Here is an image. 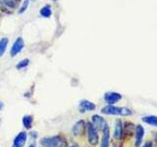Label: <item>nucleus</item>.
Here are the masks:
<instances>
[{"label":"nucleus","mask_w":157,"mask_h":147,"mask_svg":"<svg viewBox=\"0 0 157 147\" xmlns=\"http://www.w3.org/2000/svg\"><path fill=\"white\" fill-rule=\"evenodd\" d=\"M102 114L105 115H119V116H130L132 115V111L126 107H116L113 105H108L101 110Z\"/></svg>","instance_id":"f257e3e1"},{"label":"nucleus","mask_w":157,"mask_h":147,"mask_svg":"<svg viewBox=\"0 0 157 147\" xmlns=\"http://www.w3.org/2000/svg\"><path fill=\"white\" fill-rule=\"evenodd\" d=\"M40 143L44 147H63L65 144V140L61 135H54L42 138Z\"/></svg>","instance_id":"f03ea898"},{"label":"nucleus","mask_w":157,"mask_h":147,"mask_svg":"<svg viewBox=\"0 0 157 147\" xmlns=\"http://www.w3.org/2000/svg\"><path fill=\"white\" fill-rule=\"evenodd\" d=\"M86 126V130H87V138H88L90 144L96 145L98 143V140H99L97 130L95 129V126H93L91 123H87Z\"/></svg>","instance_id":"7ed1b4c3"},{"label":"nucleus","mask_w":157,"mask_h":147,"mask_svg":"<svg viewBox=\"0 0 157 147\" xmlns=\"http://www.w3.org/2000/svg\"><path fill=\"white\" fill-rule=\"evenodd\" d=\"M24 45H25V44H24L23 38L22 37H18L16 40H15V42L13 43L11 49H10V55H11V57L17 56L18 54L23 50Z\"/></svg>","instance_id":"20e7f679"},{"label":"nucleus","mask_w":157,"mask_h":147,"mask_svg":"<svg viewBox=\"0 0 157 147\" xmlns=\"http://www.w3.org/2000/svg\"><path fill=\"white\" fill-rule=\"evenodd\" d=\"M121 99H122V95L118 92L110 91V92H106L104 94V100L107 104H109V105L115 104V103L120 101Z\"/></svg>","instance_id":"39448f33"},{"label":"nucleus","mask_w":157,"mask_h":147,"mask_svg":"<svg viewBox=\"0 0 157 147\" xmlns=\"http://www.w3.org/2000/svg\"><path fill=\"white\" fill-rule=\"evenodd\" d=\"M92 125L95 126L96 130H105L106 127H108V124L106 123V121L103 119L102 117L98 115L92 116Z\"/></svg>","instance_id":"423d86ee"},{"label":"nucleus","mask_w":157,"mask_h":147,"mask_svg":"<svg viewBox=\"0 0 157 147\" xmlns=\"http://www.w3.org/2000/svg\"><path fill=\"white\" fill-rule=\"evenodd\" d=\"M85 129H86V123L83 121H78L77 122L75 126H73V134L75 136H80L83 134V131H85Z\"/></svg>","instance_id":"0eeeda50"},{"label":"nucleus","mask_w":157,"mask_h":147,"mask_svg":"<svg viewBox=\"0 0 157 147\" xmlns=\"http://www.w3.org/2000/svg\"><path fill=\"white\" fill-rule=\"evenodd\" d=\"M144 126H136V147H140L142 139H144Z\"/></svg>","instance_id":"6e6552de"},{"label":"nucleus","mask_w":157,"mask_h":147,"mask_svg":"<svg viewBox=\"0 0 157 147\" xmlns=\"http://www.w3.org/2000/svg\"><path fill=\"white\" fill-rule=\"evenodd\" d=\"M26 141H27V134L22 131V132H20L16 137H15L13 145L17 146V147H23L25 144H26Z\"/></svg>","instance_id":"1a4fd4ad"},{"label":"nucleus","mask_w":157,"mask_h":147,"mask_svg":"<svg viewBox=\"0 0 157 147\" xmlns=\"http://www.w3.org/2000/svg\"><path fill=\"white\" fill-rule=\"evenodd\" d=\"M95 104H93L92 102L83 99L80 102V109L82 111H94L95 110Z\"/></svg>","instance_id":"9d476101"},{"label":"nucleus","mask_w":157,"mask_h":147,"mask_svg":"<svg viewBox=\"0 0 157 147\" xmlns=\"http://www.w3.org/2000/svg\"><path fill=\"white\" fill-rule=\"evenodd\" d=\"M102 132H103V135H102V141H101L100 147H109V143H110L109 127H106L105 130H102Z\"/></svg>","instance_id":"9b49d317"},{"label":"nucleus","mask_w":157,"mask_h":147,"mask_svg":"<svg viewBox=\"0 0 157 147\" xmlns=\"http://www.w3.org/2000/svg\"><path fill=\"white\" fill-rule=\"evenodd\" d=\"M123 135V124L121 120H117L114 130V137L116 139H120Z\"/></svg>","instance_id":"f8f14e48"},{"label":"nucleus","mask_w":157,"mask_h":147,"mask_svg":"<svg viewBox=\"0 0 157 147\" xmlns=\"http://www.w3.org/2000/svg\"><path fill=\"white\" fill-rule=\"evenodd\" d=\"M39 14H40V16L43 18H50L52 15V10H51L50 5H44L40 9V11H39Z\"/></svg>","instance_id":"ddd939ff"},{"label":"nucleus","mask_w":157,"mask_h":147,"mask_svg":"<svg viewBox=\"0 0 157 147\" xmlns=\"http://www.w3.org/2000/svg\"><path fill=\"white\" fill-rule=\"evenodd\" d=\"M142 121L149 126H157V116H145L142 118Z\"/></svg>","instance_id":"4468645a"},{"label":"nucleus","mask_w":157,"mask_h":147,"mask_svg":"<svg viewBox=\"0 0 157 147\" xmlns=\"http://www.w3.org/2000/svg\"><path fill=\"white\" fill-rule=\"evenodd\" d=\"M33 119L32 116L27 115L23 118V125L27 130H29L33 126Z\"/></svg>","instance_id":"2eb2a0df"},{"label":"nucleus","mask_w":157,"mask_h":147,"mask_svg":"<svg viewBox=\"0 0 157 147\" xmlns=\"http://www.w3.org/2000/svg\"><path fill=\"white\" fill-rule=\"evenodd\" d=\"M8 45V38L7 37H3L0 39V58L2 57V55L6 51V48Z\"/></svg>","instance_id":"dca6fc26"},{"label":"nucleus","mask_w":157,"mask_h":147,"mask_svg":"<svg viewBox=\"0 0 157 147\" xmlns=\"http://www.w3.org/2000/svg\"><path fill=\"white\" fill-rule=\"evenodd\" d=\"M0 3H1L3 6L7 7V8H15L16 7V3H15L14 0H0Z\"/></svg>","instance_id":"f3484780"},{"label":"nucleus","mask_w":157,"mask_h":147,"mask_svg":"<svg viewBox=\"0 0 157 147\" xmlns=\"http://www.w3.org/2000/svg\"><path fill=\"white\" fill-rule=\"evenodd\" d=\"M29 59H24V60L20 61L17 64L16 68H17V70H23V69L27 68L29 66Z\"/></svg>","instance_id":"a211bd4d"},{"label":"nucleus","mask_w":157,"mask_h":147,"mask_svg":"<svg viewBox=\"0 0 157 147\" xmlns=\"http://www.w3.org/2000/svg\"><path fill=\"white\" fill-rule=\"evenodd\" d=\"M29 0H25V1L23 2V4H22V6L20 7L18 13H19V14L24 13V12L26 11V10L29 8Z\"/></svg>","instance_id":"6ab92c4d"},{"label":"nucleus","mask_w":157,"mask_h":147,"mask_svg":"<svg viewBox=\"0 0 157 147\" xmlns=\"http://www.w3.org/2000/svg\"><path fill=\"white\" fill-rule=\"evenodd\" d=\"M142 147H153V144H152V142H146V143L142 146Z\"/></svg>","instance_id":"aec40b11"},{"label":"nucleus","mask_w":157,"mask_h":147,"mask_svg":"<svg viewBox=\"0 0 157 147\" xmlns=\"http://www.w3.org/2000/svg\"><path fill=\"white\" fill-rule=\"evenodd\" d=\"M3 106H4V105H3V103H2V102H0V111H1V110L3 109Z\"/></svg>","instance_id":"412c9836"},{"label":"nucleus","mask_w":157,"mask_h":147,"mask_svg":"<svg viewBox=\"0 0 157 147\" xmlns=\"http://www.w3.org/2000/svg\"><path fill=\"white\" fill-rule=\"evenodd\" d=\"M29 147H36V145H34V144L33 143V144H31V145H29Z\"/></svg>","instance_id":"4be33fe9"},{"label":"nucleus","mask_w":157,"mask_h":147,"mask_svg":"<svg viewBox=\"0 0 157 147\" xmlns=\"http://www.w3.org/2000/svg\"><path fill=\"white\" fill-rule=\"evenodd\" d=\"M15 2H18V1H21V0H14Z\"/></svg>","instance_id":"5701e85b"},{"label":"nucleus","mask_w":157,"mask_h":147,"mask_svg":"<svg viewBox=\"0 0 157 147\" xmlns=\"http://www.w3.org/2000/svg\"><path fill=\"white\" fill-rule=\"evenodd\" d=\"M155 139H156V142H157V134H156V136H155Z\"/></svg>","instance_id":"b1692460"},{"label":"nucleus","mask_w":157,"mask_h":147,"mask_svg":"<svg viewBox=\"0 0 157 147\" xmlns=\"http://www.w3.org/2000/svg\"><path fill=\"white\" fill-rule=\"evenodd\" d=\"M12 147H17V146H15V145H13V146H12Z\"/></svg>","instance_id":"393cba45"},{"label":"nucleus","mask_w":157,"mask_h":147,"mask_svg":"<svg viewBox=\"0 0 157 147\" xmlns=\"http://www.w3.org/2000/svg\"><path fill=\"white\" fill-rule=\"evenodd\" d=\"M53 1H57V0H53Z\"/></svg>","instance_id":"a878e982"},{"label":"nucleus","mask_w":157,"mask_h":147,"mask_svg":"<svg viewBox=\"0 0 157 147\" xmlns=\"http://www.w3.org/2000/svg\"><path fill=\"white\" fill-rule=\"evenodd\" d=\"M71 147H76V146H71Z\"/></svg>","instance_id":"bb28decb"},{"label":"nucleus","mask_w":157,"mask_h":147,"mask_svg":"<svg viewBox=\"0 0 157 147\" xmlns=\"http://www.w3.org/2000/svg\"><path fill=\"white\" fill-rule=\"evenodd\" d=\"M34 1H36V0H34Z\"/></svg>","instance_id":"cd10ccee"}]
</instances>
